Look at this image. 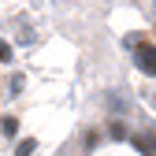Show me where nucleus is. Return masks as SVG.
Returning a JSON list of instances; mask_svg holds the SVG:
<instances>
[{
	"mask_svg": "<svg viewBox=\"0 0 156 156\" xmlns=\"http://www.w3.org/2000/svg\"><path fill=\"white\" fill-rule=\"evenodd\" d=\"M134 63H138L141 74L156 78V45H138V48H134Z\"/></svg>",
	"mask_w": 156,
	"mask_h": 156,
	"instance_id": "f257e3e1",
	"label": "nucleus"
},
{
	"mask_svg": "<svg viewBox=\"0 0 156 156\" xmlns=\"http://www.w3.org/2000/svg\"><path fill=\"white\" fill-rule=\"evenodd\" d=\"M34 145H37L34 138H23V141H19V149H15V156H30V152H34Z\"/></svg>",
	"mask_w": 156,
	"mask_h": 156,
	"instance_id": "f03ea898",
	"label": "nucleus"
},
{
	"mask_svg": "<svg viewBox=\"0 0 156 156\" xmlns=\"http://www.w3.org/2000/svg\"><path fill=\"white\" fill-rule=\"evenodd\" d=\"M0 130H4V138H15V134H19V123H15V119H4Z\"/></svg>",
	"mask_w": 156,
	"mask_h": 156,
	"instance_id": "7ed1b4c3",
	"label": "nucleus"
},
{
	"mask_svg": "<svg viewBox=\"0 0 156 156\" xmlns=\"http://www.w3.org/2000/svg\"><path fill=\"white\" fill-rule=\"evenodd\" d=\"M15 60V52H11V45L8 41H0V63H11Z\"/></svg>",
	"mask_w": 156,
	"mask_h": 156,
	"instance_id": "20e7f679",
	"label": "nucleus"
}]
</instances>
